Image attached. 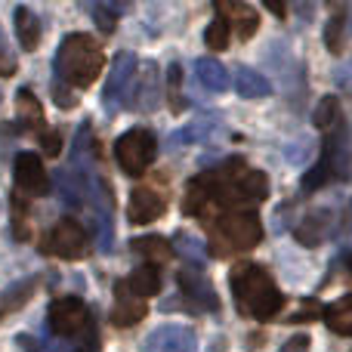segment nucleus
Listing matches in <instances>:
<instances>
[{
    "label": "nucleus",
    "mask_w": 352,
    "mask_h": 352,
    "mask_svg": "<svg viewBox=\"0 0 352 352\" xmlns=\"http://www.w3.org/2000/svg\"><path fill=\"white\" fill-rule=\"evenodd\" d=\"M229 285L238 312L256 318V322H266L285 309V294L275 287L272 275L256 263H238L229 275Z\"/></svg>",
    "instance_id": "obj_1"
},
{
    "label": "nucleus",
    "mask_w": 352,
    "mask_h": 352,
    "mask_svg": "<svg viewBox=\"0 0 352 352\" xmlns=\"http://www.w3.org/2000/svg\"><path fill=\"white\" fill-rule=\"evenodd\" d=\"M102 68H105V53L90 34L62 37L59 53H56V62H53V72L59 84L87 90V87L96 84Z\"/></svg>",
    "instance_id": "obj_2"
},
{
    "label": "nucleus",
    "mask_w": 352,
    "mask_h": 352,
    "mask_svg": "<svg viewBox=\"0 0 352 352\" xmlns=\"http://www.w3.org/2000/svg\"><path fill=\"white\" fill-rule=\"evenodd\" d=\"M263 238V226L254 213H226V217L213 219V254L217 256H229L235 250H250L256 248Z\"/></svg>",
    "instance_id": "obj_3"
},
{
    "label": "nucleus",
    "mask_w": 352,
    "mask_h": 352,
    "mask_svg": "<svg viewBox=\"0 0 352 352\" xmlns=\"http://www.w3.org/2000/svg\"><path fill=\"white\" fill-rule=\"evenodd\" d=\"M155 155H158V142L142 127L127 130V133L118 136V142H115V161H118V167H121V173H127V176H142L152 167Z\"/></svg>",
    "instance_id": "obj_4"
},
{
    "label": "nucleus",
    "mask_w": 352,
    "mask_h": 352,
    "mask_svg": "<svg viewBox=\"0 0 352 352\" xmlns=\"http://www.w3.org/2000/svg\"><path fill=\"white\" fill-rule=\"evenodd\" d=\"M47 322H50V331H53L59 340H74V337H80V334L93 337L90 312H87V306L80 297L53 300V303H50V312H47Z\"/></svg>",
    "instance_id": "obj_5"
},
{
    "label": "nucleus",
    "mask_w": 352,
    "mask_h": 352,
    "mask_svg": "<svg viewBox=\"0 0 352 352\" xmlns=\"http://www.w3.org/2000/svg\"><path fill=\"white\" fill-rule=\"evenodd\" d=\"M43 254H53L59 260H84L90 254V238L84 226L74 219H59L43 238Z\"/></svg>",
    "instance_id": "obj_6"
},
{
    "label": "nucleus",
    "mask_w": 352,
    "mask_h": 352,
    "mask_svg": "<svg viewBox=\"0 0 352 352\" xmlns=\"http://www.w3.org/2000/svg\"><path fill=\"white\" fill-rule=\"evenodd\" d=\"M136 78V56L133 53H121L111 65V74L102 87V105L109 115H118V111L127 105L130 99V87H133Z\"/></svg>",
    "instance_id": "obj_7"
},
{
    "label": "nucleus",
    "mask_w": 352,
    "mask_h": 352,
    "mask_svg": "<svg viewBox=\"0 0 352 352\" xmlns=\"http://www.w3.org/2000/svg\"><path fill=\"white\" fill-rule=\"evenodd\" d=\"M179 291L186 297L188 309L195 312H217L219 309V297L213 291V285L207 281V275L201 269H182L179 272Z\"/></svg>",
    "instance_id": "obj_8"
},
{
    "label": "nucleus",
    "mask_w": 352,
    "mask_h": 352,
    "mask_svg": "<svg viewBox=\"0 0 352 352\" xmlns=\"http://www.w3.org/2000/svg\"><path fill=\"white\" fill-rule=\"evenodd\" d=\"M142 352H198V337L186 324H161L146 337Z\"/></svg>",
    "instance_id": "obj_9"
},
{
    "label": "nucleus",
    "mask_w": 352,
    "mask_h": 352,
    "mask_svg": "<svg viewBox=\"0 0 352 352\" xmlns=\"http://www.w3.org/2000/svg\"><path fill=\"white\" fill-rule=\"evenodd\" d=\"M167 210V198L155 188H133L130 192V204H127V219L130 226H146V223H155L158 217H164Z\"/></svg>",
    "instance_id": "obj_10"
},
{
    "label": "nucleus",
    "mask_w": 352,
    "mask_h": 352,
    "mask_svg": "<svg viewBox=\"0 0 352 352\" xmlns=\"http://www.w3.org/2000/svg\"><path fill=\"white\" fill-rule=\"evenodd\" d=\"M148 312V303L140 297V294L130 291L127 281H118L115 285V309H111V322L118 324V328H133V324H140L142 318H146Z\"/></svg>",
    "instance_id": "obj_11"
},
{
    "label": "nucleus",
    "mask_w": 352,
    "mask_h": 352,
    "mask_svg": "<svg viewBox=\"0 0 352 352\" xmlns=\"http://www.w3.org/2000/svg\"><path fill=\"white\" fill-rule=\"evenodd\" d=\"M12 179L16 188L28 195H43L47 192V170H43V161L34 152H19L12 161Z\"/></svg>",
    "instance_id": "obj_12"
},
{
    "label": "nucleus",
    "mask_w": 352,
    "mask_h": 352,
    "mask_svg": "<svg viewBox=\"0 0 352 352\" xmlns=\"http://www.w3.org/2000/svg\"><path fill=\"white\" fill-rule=\"evenodd\" d=\"M331 223H334V213H331L328 207H318V210L306 213L303 223L294 229V235H297V241L303 244V248H318V244L328 238Z\"/></svg>",
    "instance_id": "obj_13"
},
{
    "label": "nucleus",
    "mask_w": 352,
    "mask_h": 352,
    "mask_svg": "<svg viewBox=\"0 0 352 352\" xmlns=\"http://www.w3.org/2000/svg\"><path fill=\"white\" fill-rule=\"evenodd\" d=\"M217 16H223L241 41H250L256 34V28H260V16L248 3H217Z\"/></svg>",
    "instance_id": "obj_14"
},
{
    "label": "nucleus",
    "mask_w": 352,
    "mask_h": 352,
    "mask_svg": "<svg viewBox=\"0 0 352 352\" xmlns=\"http://www.w3.org/2000/svg\"><path fill=\"white\" fill-rule=\"evenodd\" d=\"M340 152H343V148L337 146V142H328V146H324L322 161H318V164L303 176V188H306V192H316V188H322L324 182H328L331 176H334V170H337V158H340Z\"/></svg>",
    "instance_id": "obj_15"
},
{
    "label": "nucleus",
    "mask_w": 352,
    "mask_h": 352,
    "mask_svg": "<svg viewBox=\"0 0 352 352\" xmlns=\"http://www.w3.org/2000/svg\"><path fill=\"white\" fill-rule=\"evenodd\" d=\"M12 19H16V37H19V43H22L25 53L37 50V43H41V34H43L41 19H37L34 12L28 10V6H16Z\"/></svg>",
    "instance_id": "obj_16"
},
{
    "label": "nucleus",
    "mask_w": 352,
    "mask_h": 352,
    "mask_svg": "<svg viewBox=\"0 0 352 352\" xmlns=\"http://www.w3.org/2000/svg\"><path fill=\"white\" fill-rule=\"evenodd\" d=\"M195 72H198V80L204 84V90H210V93H226L229 84H232L226 65L219 59H210V56H204V59L195 62Z\"/></svg>",
    "instance_id": "obj_17"
},
{
    "label": "nucleus",
    "mask_w": 352,
    "mask_h": 352,
    "mask_svg": "<svg viewBox=\"0 0 352 352\" xmlns=\"http://www.w3.org/2000/svg\"><path fill=\"white\" fill-rule=\"evenodd\" d=\"M130 248H133L140 256H146V266H155V269L164 266V263L170 260V254H173L170 241H167V238H161V235L136 238V241H130Z\"/></svg>",
    "instance_id": "obj_18"
},
{
    "label": "nucleus",
    "mask_w": 352,
    "mask_h": 352,
    "mask_svg": "<svg viewBox=\"0 0 352 352\" xmlns=\"http://www.w3.org/2000/svg\"><path fill=\"white\" fill-rule=\"evenodd\" d=\"M235 90H238V96H244V99H263V96L272 93V84H269L266 74L241 65L235 72Z\"/></svg>",
    "instance_id": "obj_19"
},
{
    "label": "nucleus",
    "mask_w": 352,
    "mask_h": 352,
    "mask_svg": "<svg viewBox=\"0 0 352 352\" xmlns=\"http://www.w3.org/2000/svg\"><path fill=\"white\" fill-rule=\"evenodd\" d=\"M124 281H127L130 291L140 294L142 300L155 297V294L161 291V275H158V269H155V266H140V269H133V272H130V278H124Z\"/></svg>",
    "instance_id": "obj_20"
},
{
    "label": "nucleus",
    "mask_w": 352,
    "mask_h": 352,
    "mask_svg": "<svg viewBox=\"0 0 352 352\" xmlns=\"http://www.w3.org/2000/svg\"><path fill=\"white\" fill-rule=\"evenodd\" d=\"M324 322H328V328L334 331V334L352 337V294L343 297L340 303H334V306L324 309Z\"/></svg>",
    "instance_id": "obj_21"
},
{
    "label": "nucleus",
    "mask_w": 352,
    "mask_h": 352,
    "mask_svg": "<svg viewBox=\"0 0 352 352\" xmlns=\"http://www.w3.org/2000/svg\"><path fill=\"white\" fill-rule=\"evenodd\" d=\"M170 248L182 256V260L195 263V269H201V266H204V260H207V248L195 235H188V232H176L173 241H170Z\"/></svg>",
    "instance_id": "obj_22"
},
{
    "label": "nucleus",
    "mask_w": 352,
    "mask_h": 352,
    "mask_svg": "<svg viewBox=\"0 0 352 352\" xmlns=\"http://www.w3.org/2000/svg\"><path fill=\"white\" fill-rule=\"evenodd\" d=\"M16 105H19V118H22L25 127H37V124L43 121L41 99H37L31 90H19L16 93Z\"/></svg>",
    "instance_id": "obj_23"
},
{
    "label": "nucleus",
    "mask_w": 352,
    "mask_h": 352,
    "mask_svg": "<svg viewBox=\"0 0 352 352\" xmlns=\"http://www.w3.org/2000/svg\"><path fill=\"white\" fill-rule=\"evenodd\" d=\"M136 96L142 99V102L136 105L140 111H152L155 105H158V68H155L152 62L146 65V74H142V84H140V93H136Z\"/></svg>",
    "instance_id": "obj_24"
},
{
    "label": "nucleus",
    "mask_w": 352,
    "mask_h": 352,
    "mask_svg": "<svg viewBox=\"0 0 352 352\" xmlns=\"http://www.w3.org/2000/svg\"><path fill=\"white\" fill-rule=\"evenodd\" d=\"M343 31H346V10L337 6L331 22L324 25V43H328L331 53H343Z\"/></svg>",
    "instance_id": "obj_25"
},
{
    "label": "nucleus",
    "mask_w": 352,
    "mask_h": 352,
    "mask_svg": "<svg viewBox=\"0 0 352 352\" xmlns=\"http://www.w3.org/2000/svg\"><path fill=\"white\" fill-rule=\"evenodd\" d=\"M312 121H316L318 130L337 127V121H340V99H337V96H324L322 102H318V109H316V115H312Z\"/></svg>",
    "instance_id": "obj_26"
},
{
    "label": "nucleus",
    "mask_w": 352,
    "mask_h": 352,
    "mask_svg": "<svg viewBox=\"0 0 352 352\" xmlns=\"http://www.w3.org/2000/svg\"><path fill=\"white\" fill-rule=\"evenodd\" d=\"M229 34H232L229 22H226L223 16H217L210 25H207V31H204L207 50H226V47H229Z\"/></svg>",
    "instance_id": "obj_27"
},
{
    "label": "nucleus",
    "mask_w": 352,
    "mask_h": 352,
    "mask_svg": "<svg viewBox=\"0 0 352 352\" xmlns=\"http://www.w3.org/2000/svg\"><path fill=\"white\" fill-rule=\"evenodd\" d=\"M16 343L25 352H78L74 346H65V343H43V340H37V337H31V334H19Z\"/></svg>",
    "instance_id": "obj_28"
},
{
    "label": "nucleus",
    "mask_w": 352,
    "mask_h": 352,
    "mask_svg": "<svg viewBox=\"0 0 352 352\" xmlns=\"http://www.w3.org/2000/svg\"><path fill=\"white\" fill-rule=\"evenodd\" d=\"M167 84H170V109L182 111L186 109V102H182V68L176 62L167 68Z\"/></svg>",
    "instance_id": "obj_29"
},
{
    "label": "nucleus",
    "mask_w": 352,
    "mask_h": 352,
    "mask_svg": "<svg viewBox=\"0 0 352 352\" xmlns=\"http://www.w3.org/2000/svg\"><path fill=\"white\" fill-rule=\"evenodd\" d=\"M93 19H96V25L109 34V31H115V25H118V10L109 3H96L93 6Z\"/></svg>",
    "instance_id": "obj_30"
},
{
    "label": "nucleus",
    "mask_w": 352,
    "mask_h": 352,
    "mask_svg": "<svg viewBox=\"0 0 352 352\" xmlns=\"http://www.w3.org/2000/svg\"><path fill=\"white\" fill-rule=\"evenodd\" d=\"M53 99H56V105H59V109H74V105H78L72 87L59 84V80H53Z\"/></svg>",
    "instance_id": "obj_31"
},
{
    "label": "nucleus",
    "mask_w": 352,
    "mask_h": 352,
    "mask_svg": "<svg viewBox=\"0 0 352 352\" xmlns=\"http://www.w3.org/2000/svg\"><path fill=\"white\" fill-rule=\"evenodd\" d=\"M281 352H309V337H306V334H294L291 340L281 346Z\"/></svg>",
    "instance_id": "obj_32"
},
{
    "label": "nucleus",
    "mask_w": 352,
    "mask_h": 352,
    "mask_svg": "<svg viewBox=\"0 0 352 352\" xmlns=\"http://www.w3.org/2000/svg\"><path fill=\"white\" fill-rule=\"evenodd\" d=\"M318 312H322V306H318V303H303V306H300V309L291 316V322H306V318H316Z\"/></svg>",
    "instance_id": "obj_33"
},
{
    "label": "nucleus",
    "mask_w": 352,
    "mask_h": 352,
    "mask_svg": "<svg viewBox=\"0 0 352 352\" xmlns=\"http://www.w3.org/2000/svg\"><path fill=\"white\" fill-rule=\"evenodd\" d=\"M43 148H47L50 158H53V155H59V152H62V136H59V133L43 136Z\"/></svg>",
    "instance_id": "obj_34"
},
{
    "label": "nucleus",
    "mask_w": 352,
    "mask_h": 352,
    "mask_svg": "<svg viewBox=\"0 0 352 352\" xmlns=\"http://www.w3.org/2000/svg\"><path fill=\"white\" fill-rule=\"evenodd\" d=\"M12 72H16V62H12L10 56H3V53H0V74H3V78H10Z\"/></svg>",
    "instance_id": "obj_35"
},
{
    "label": "nucleus",
    "mask_w": 352,
    "mask_h": 352,
    "mask_svg": "<svg viewBox=\"0 0 352 352\" xmlns=\"http://www.w3.org/2000/svg\"><path fill=\"white\" fill-rule=\"evenodd\" d=\"M349 229H352V204H349Z\"/></svg>",
    "instance_id": "obj_36"
},
{
    "label": "nucleus",
    "mask_w": 352,
    "mask_h": 352,
    "mask_svg": "<svg viewBox=\"0 0 352 352\" xmlns=\"http://www.w3.org/2000/svg\"><path fill=\"white\" fill-rule=\"evenodd\" d=\"M349 272H352V256H349Z\"/></svg>",
    "instance_id": "obj_37"
}]
</instances>
